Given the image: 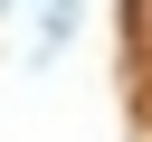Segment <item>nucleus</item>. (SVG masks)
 I'll return each instance as SVG.
<instances>
[{
  "mask_svg": "<svg viewBox=\"0 0 152 142\" xmlns=\"http://www.w3.org/2000/svg\"><path fill=\"white\" fill-rule=\"evenodd\" d=\"M19 9H28V0H0V28H10V19H19Z\"/></svg>",
  "mask_w": 152,
  "mask_h": 142,
  "instance_id": "2",
  "label": "nucleus"
},
{
  "mask_svg": "<svg viewBox=\"0 0 152 142\" xmlns=\"http://www.w3.org/2000/svg\"><path fill=\"white\" fill-rule=\"evenodd\" d=\"M76 19H86V0H38V28H28V66H48V57L76 38Z\"/></svg>",
  "mask_w": 152,
  "mask_h": 142,
  "instance_id": "1",
  "label": "nucleus"
}]
</instances>
